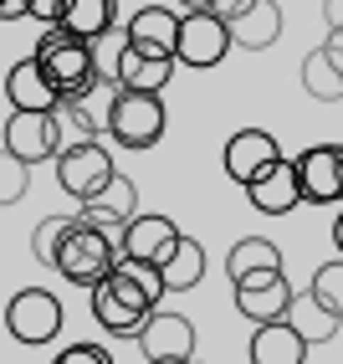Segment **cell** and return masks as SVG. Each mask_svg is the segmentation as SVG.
I'll list each match as a JSON object with an SVG mask.
<instances>
[{
    "mask_svg": "<svg viewBox=\"0 0 343 364\" xmlns=\"http://www.w3.org/2000/svg\"><path fill=\"white\" fill-rule=\"evenodd\" d=\"M46 72V82L57 87V98H77L87 103L92 92H97V46L82 41V36H67L62 26H46L41 41H36V52H31Z\"/></svg>",
    "mask_w": 343,
    "mask_h": 364,
    "instance_id": "obj_1",
    "label": "cell"
},
{
    "mask_svg": "<svg viewBox=\"0 0 343 364\" xmlns=\"http://www.w3.org/2000/svg\"><path fill=\"white\" fill-rule=\"evenodd\" d=\"M103 129L113 144L124 149H154L169 129V108H164V92H134V87H113V103Z\"/></svg>",
    "mask_w": 343,
    "mask_h": 364,
    "instance_id": "obj_2",
    "label": "cell"
},
{
    "mask_svg": "<svg viewBox=\"0 0 343 364\" xmlns=\"http://www.w3.org/2000/svg\"><path fill=\"white\" fill-rule=\"evenodd\" d=\"M87 298H92L97 328H108V333H118V338H134L143 323H149V313L159 308L129 272H118V262H113V272L97 282V287H87Z\"/></svg>",
    "mask_w": 343,
    "mask_h": 364,
    "instance_id": "obj_3",
    "label": "cell"
},
{
    "mask_svg": "<svg viewBox=\"0 0 343 364\" xmlns=\"http://www.w3.org/2000/svg\"><path fill=\"white\" fill-rule=\"evenodd\" d=\"M113 262H118V247L103 236V231H92V226H77L72 221L67 241H62V252H57V277L72 282V287H97L108 272H113Z\"/></svg>",
    "mask_w": 343,
    "mask_h": 364,
    "instance_id": "obj_4",
    "label": "cell"
},
{
    "mask_svg": "<svg viewBox=\"0 0 343 364\" xmlns=\"http://www.w3.org/2000/svg\"><path fill=\"white\" fill-rule=\"evenodd\" d=\"M52 164H57V185H62L77 205H82V200H97V196L113 185V175H118L108 144H97V139H92V144H72V149H62Z\"/></svg>",
    "mask_w": 343,
    "mask_h": 364,
    "instance_id": "obj_5",
    "label": "cell"
},
{
    "mask_svg": "<svg viewBox=\"0 0 343 364\" xmlns=\"http://www.w3.org/2000/svg\"><path fill=\"white\" fill-rule=\"evenodd\" d=\"M226 52H231V26L215 11H180V36H175V62L180 67L210 72V67L226 62Z\"/></svg>",
    "mask_w": 343,
    "mask_h": 364,
    "instance_id": "obj_6",
    "label": "cell"
},
{
    "mask_svg": "<svg viewBox=\"0 0 343 364\" xmlns=\"http://www.w3.org/2000/svg\"><path fill=\"white\" fill-rule=\"evenodd\" d=\"M6 333L16 338V344H52V338L62 333V303L57 293H46V287H21V293L11 298L6 308Z\"/></svg>",
    "mask_w": 343,
    "mask_h": 364,
    "instance_id": "obj_7",
    "label": "cell"
},
{
    "mask_svg": "<svg viewBox=\"0 0 343 364\" xmlns=\"http://www.w3.org/2000/svg\"><path fill=\"white\" fill-rule=\"evenodd\" d=\"M292 169H298V190L303 205H343V149L338 144H312V149L292 154Z\"/></svg>",
    "mask_w": 343,
    "mask_h": 364,
    "instance_id": "obj_8",
    "label": "cell"
},
{
    "mask_svg": "<svg viewBox=\"0 0 343 364\" xmlns=\"http://www.w3.org/2000/svg\"><path fill=\"white\" fill-rule=\"evenodd\" d=\"M0 144L21 159V164H52L62 154V139L52 113H26V108H11L6 129H0Z\"/></svg>",
    "mask_w": 343,
    "mask_h": 364,
    "instance_id": "obj_9",
    "label": "cell"
},
{
    "mask_svg": "<svg viewBox=\"0 0 343 364\" xmlns=\"http://www.w3.org/2000/svg\"><path fill=\"white\" fill-rule=\"evenodd\" d=\"M134 344L143 349L149 364H180V359H195V323L185 313H169V308H154L149 323L134 333Z\"/></svg>",
    "mask_w": 343,
    "mask_h": 364,
    "instance_id": "obj_10",
    "label": "cell"
},
{
    "mask_svg": "<svg viewBox=\"0 0 343 364\" xmlns=\"http://www.w3.org/2000/svg\"><path fill=\"white\" fill-rule=\"evenodd\" d=\"M236 287V313L241 318H251V323H277L287 318V308H292V282L287 272H272V277H246V282H231Z\"/></svg>",
    "mask_w": 343,
    "mask_h": 364,
    "instance_id": "obj_11",
    "label": "cell"
},
{
    "mask_svg": "<svg viewBox=\"0 0 343 364\" xmlns=\"http://www.w3.org/2000/svg\"><path fill=\"white\" fill-rule=\"evenodd\" d=\"M277 159H282V144L266 134V129H236L231 144H226V159H220V164H226V175H231L236 185H251L261 169H266V164H277Z\"/></svg>",
    "mask_w": 343,
    "mask_h": 364,
    "instance_id": "obj_12",
    "label": "cell"
},
{
    "mask_svg": "<svg viewBox=\"0 0 343 364\" xmlns=\"http://www.w3.org/2000/svg\"><path fill=\"white\" fill-rule=\"evenodd\" d=\"M246 200H251V210H261V215H287V210H298V205H303L298 169H292L287 154H282L277 164H266L261 175L246 185Z\"/></svg>",
    "mask_w": 343,
    "mask_h": 364,
    "instance_id": "obj_13",
    "label": "cell"
},
{
    "mask_svg": "<svg viewBox=\"0 0 343 364\" xmlns=\"http://www.w3.org/2000/svg\"><path fill=\"white\" fill-rule=\"evenodd\" d=\"M180 241V226L169 221V215H134V221L124 226V247H118V257H134V262H154L164 267V257L175 252Z\"/></svg>",
    "mask_w": 343,
    "mask_h": 364,
    "instance_id": "obj_14",
    "label": "cell"
},
{
    "mask_svg": "<svg viewBox=\"0 0 343 364\" xmlns=\"http://www.w3.org/2000/svg\"><path fill=\"white\" fill-rule=\"evenodd\" d=\"M175 36H180V11L169 6H143L124 26V41L143 57H175Z\"/></svg>",
    "mask_w": 343,
    "mask_h": 364,
    "instance_id": "obj_15",
    "label": "cell"
},
{
    "mask_svg": "<svg viewBox=\"0 0 343 364\" xmlns=\"http://www.w3.org/2000/svg\"><path fill=\"white\" fill-rule=\"evenodd\" d=\"M226 26H231V46H241V52H266V46L282 36V6L277 0H251Z\"/></svg>",
    "mask_w": 343,
    "mask_h": 364,
    "instance_id": "obj_16",
    "label": "cell"
},
{
    "mask_svg": "<svg viewBox=\"0 0 343 364\" xmlns=\"http://www.w3.org/2000/svg\"><path fill=\"white\" fill-rule=\"evenodd\" d=\"M6 103H11V108H26V113H52V108H57V87L46 82V72H41L36 57L16 62V67L6 72Z\"/></svg>",
    "mask_w": 343,
    "mask_h": 364,
    "instance_id": "obj_17",
    "label": "cell"
},
{
    "mask_svg": "<svg viewBox=\"0 0 343 364\" xmlns=\"http://www.w3.org/2000/svg\"><path fill=\"white\" fill-rule=\"evenodd\" d=\"M251 364H307V344L298 338L287 318L277 323H256L251 333Z\"/></svg>",
    "mask_w": 343,
    "mask_h": 364,
    "instance_id": "obj_18",
    "label": "cell"
},
{
    "mask_svg": "<svg viewBox=\"0 0 343 364\" xmlns=\"http://www.w3.org/2000/svg\"><path fill=\"white\" fill-rule=\"evenodd\" d=\"M159 277H164V293H190V287H200L205 282V241L180 231L175 252H169L164 267H159Z\"/></svg>",
    "mask_w": 343,
    "mask_h": 364,
    "instance_id": "obj_19",
    "label": "cell"
},
{
    "mask_svg": "<svg viewBox=\"0 0 343 364\" xmlns=\"http://www.w3.org/2000/svg\"><path fill=\"white\" fill-rule=\"evenodd\" d=\"M272 272H282V252H277V241H266V236H246L226 252V277L231 282L272 277Z\"/></svg>",
    "mask_w": 343,
    "mask_h": 364,
    "instance_id": "obj_20",
    "label": "cell"
},
{
    "mask_svg": "<svg viewBox=\"0 0 343 364\" xmlns=\"http://www.w3.org/2000/svg\"><path fill=\"white\" fill-rule=\"evenodd\" d=\"M57 26L67 36H82V41H103L118 26V0H67V11Z\"/></svg>",
    "mask_w": 343,
    "mask_h": 364,
    "instance_id": "obj_21",
    "label": "cell"
},
{
    "mask_svg": "<svg viewBox=\"0 0 343 364\" xmlns=\"http://www.w3.org/2000/svg\"><path fill=\"white\" fill-rule=\"evenodd\" d=\"M303 87H307V98H317V103H343V62L328 52L323 41L303 57Z\"/></svg>",
    "mask_w": 343,
    "mask_h": 364,
    "instance_id": "obj_22",
    "label": "cell"
},
{
    "mask_svg": "<svg viewBox=\"0 0 343 364\" xmlns=\"http://www.w3.org/2000/svg\"><path fill=\"white\" fill-rule=\"evenodd\" d=\"M287 323L298 328V338L312 349V344H328V338L338 333V323L343 318H333L328 308H317L312 298H292V308H287Z\"/></svg>",
    "mask_w": 343,
    "mask_h": 364,
    "instance_id": "obj_23",
    "label": "cell"
},
{
    "mask_svg": "<svg viewBox=\"0 0 343 364\" xmlns=\"http://www.w3.org/2000/svg\"><path fill=\"white\" fill-rule=\"evenodd\" d=\"M52 124H57V139H62V149H72V144H92L97 139V118L87 113V103H77V98H57V108H52Z\"/></svg>",
    "mask_w": 343,
    "mask_h": 364,
    "instance_id": "obj_24",
    "label": "cell"
},
{
    "mask_svg": "<svg viewBox=\"0 0 343 364\" xmlns=\"http://www.w3.org/2000/svg\"><path fill=\"white\" fill-rule=\"evenodd\" d=\"M307 298H312L317 308H328L333 318H343V257L323 262V267L312 272V287H307Z\"/></svg>",
    "mask_w": 343,
    "mask_h": 364,
    "instance_id": "obj_25",
    "label": "cell"
},
{
    "mask_svg": "<svg viewBox=\"0 0 343 364\" xmlns=\"http://www.w3.org/2000/svg\"><path fill=\"white\" fill-rule=\"evenodd\" d=\"M67 231H72V215H41L36 231H31V257L41 267H52L57 252H62V241H67Z\"/></svg>",
    "mask_w": 343,
    "mask_h": 364,
    "instance_id": "obj_26",
    "label": "cell"
},
{
    "mask_svg": "<svg viewBox=\"0 0 343 364\" xmlns=\"http://www.w3.org/2000/svg\"><path fill=\"white\" fill-rule=\"evenodd\" d=\"M31 185V164H21L6 144H0V205H16Z\"/></svg>",
    "mask_w": 343,
    "mask_h": 364,
    "instance_id": "obj_27",
    "label": "cell"
},
{
    "mask_svg": "<svg viewBox=\"0 0 343 364\" xmlns=\"http://www.w3.org/2000/svg\"><path fill=\"white\" fill-rule=\"evenodd\" d=\"M118 272H129L143 293H149L154 303H164V277H159V267L154 262H134V257H118Z\"/></svg>",
    "mask_w": 343,
    "mask_h": 364,
    "instance_id": "obj_28",
    "label": "cell"
},
{
    "mask_svg": "<svg viewBox=\"0 0 343 364\" xmlns=\"http://www.w3.org/2000/svg\"><path fill=\"white\" fill-rule=\"evenodd\" d=\"M52 364H113V354L103 344H87V338H77V344H67Z\"/></svg>",
    "mask_w": 343,
    "mask_h": 364,
    "instance_id": "obj_29",
    "label": "cell"
},
{
    "mask_svg": "<svg viewBox=\"0 0 343 364\" xmlns=\"http://www.w3.org/2000/svg\"><path fill=\"white\" fill-rule=\"evenodd\" d=\"M62 11H67V0H31V21H41V26H57L62 21Z\"/></svg>",
    "mask_w": 343,
    "mask_h": 364,
    "instance_id": "obj_30",
    "label": "cell"
},
{
    "mask_svg": "<svg viewBox=\"0 0 343 364\" xmlns=\"http://www.w3.org/2000/svg\"><path fill=\"white\" fill-rule=\"evenodd\" d=\"M246 6H251V0H215V6H210V11H215L220 21H231L236 11H246Z\"/></svg>",
    "mask_w": 343,
    "mask_h": 364,
    "instance_id": "obj_31",
    "label": "cell"
},
{
    "mask_svg": "<svg viewBox=\"0 0 343 364\" xmlns=\"http://www.w3.org/2000/svg\"><path fill=\"white\" fill-rule=\"evenodd\" d=\"M175 6H180V11H210L215 0H175Z\"/></svg>",
    "mask_w": 343,
    "mask_h": 364,
    "instance_id": "obj_32",
    "label": "cell"
},
{
    "mask_svg": "<svg viewBox=\"0 0 343 364\" xmlns=\"http://www.w3.org/2000/svg\"><path fill=\"white\" fill-rule=\"evenodd\" d=\"M333 247H338V257H343V205H338V221H333Z\"/></svg>",
    "mask_w": 343,
    "mask_h": 364,
    "instance_id": "obj_33",
    "label": "cell"
},
{
    "mask_svg": "<svg viewBox=\"0 0 343 364\" xmlns=\"http://www.w3.org/2000/svg\"><path fill=\"white\" fill-rule=\"evenodd\" d=\"M338 26H343V0H338Z\"/></svg>",
    "mask_w": 343,
    "mask_h": 364,
    "instance_id": "obj_34",
    "label": "cell"
},
{
    "mask_svg": "<svg viewBox=\"0 0 343 364\" xmlns=\"http://www.w3.org/2000/svg\"><path fill=\"white\" fill-rule=\"evenodd\" d=\"M180 364H195V359H180Z\"/></svg>",
    "mask_w": 343,
    "mask_h": 364,
    "instance_id": "obj_35",
    "label": "cell"
},
{
    "mask_svg": "<svg viewBox=\"0 0 343 364\" xmlns=\"http://www.w3.org/2000/svg\"><path fill=\"white\" fill-rule=\"evenodd\" d=\"M195 364H200V359H195Z\"/></svg>",
    "mask_w": 343,
    "mask_h": 364,
    "instance_id": "obj_36",
    "label": "cell"
},
{
    "mask_svg": "<svg viewBox=\"0 0 343 364\" xmlns=\"http://www.w3.org/2000/svg\"><path fill=\"white\" fill-rule=\"evenodd\" d=\"M338 149H343V144H338Z\"/></svg>",
    "mask_w": 343,
    "mask_h": 364,
    "instance_id": "obj_37",
    "label": "cell"
}]
</instances>
